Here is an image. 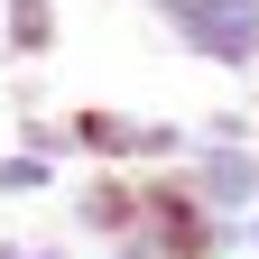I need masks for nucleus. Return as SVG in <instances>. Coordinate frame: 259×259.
Returning <instances> with one entry per match:
<instances>
[{"label": "nucleus", "mask_w": 259, "mask_h": 259, "mask_svg": "<svg viewBox=\"0 0 259 259\" xmlns=\"http://www.w3.org/2000/svg\"><path fill=\"white\" fill-rule=\"evenodd\" d=\"M37 185H47V157H37V148L0 157V194H37Z\"/></svg>", "instance_id": "4"}, {"label": "nucleus", "mask_w": 259, "mask_h": 259, "mask_svg": "<svg viewBox=\"0 0 259 259\" xmlns=\"http://www.w3.org/2000/svg\"><path fill=\"white\" fill-rule=\"evenodd\" d=\"M176 176L194 185V204H204V213H222V222L259 213V148H250V139H204Z\"/></svg>", "instance_id": "2"}, {"label": "nucleus", "mask_w": 259, "mask_h": 259, "mask_svg": "<svg viewBox=\"0 0 259 259\" xmlns=\"http://www.w3.org/2000/svg\"><path fill=\"white\" fill-rule=\"evenodd\" d=\"M167 28L213 65H259V0H157Z\"/></svg>", "instance_id": "1"}, {"label": "nucleus", "mask_w": 259, "mask_h": 259, "mask_svg": "<svg viewBox=\"0 0 259 259\" xmlns=\"http://www.w3.org/2000/svg\"><path fill=\"white\" fill-rule=\"evenodd\" d=\"M47 37H56V0H10V47L37 56Z\"/></svg>", "instance_id": "3"}]
</instances>
